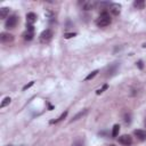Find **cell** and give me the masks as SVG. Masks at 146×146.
I'll use <instances>...</instances> for the list:
<instances>
[{
	"mask_svg": "<svg viewBox=\"0 0 146 146\" xmlns=\"http://www.w3.org/2000/svg\"><path fill=\"white\" fill-rule=\"evenodd\" d=\"M111 22H112V19H111L110 14H108L106 10H104V11L99 15V17L96 19V25H97L98 27H105V26L110 25Z\"/></svg>",
	"mask_w": 146,
	"mask_h": 146,
	"instance_id": "obj_1",
	"label": "cell"
},
{
	"mask_svg": "<svg viewBox=\"0 0 146 146\" xmlns=\"http://www.w3.org/2000/svg\"><path fill=\"white\" fill-rule=\"evenodd\" d=\"M54 36V33L50 29H46L44 31H42L40 33V36H39V40L41 43H48Z\"/></svg>",
	"mask_w": 146,
	"mask_h": 146,
	"instance_id": "obj_2",
	"label": "cell"
},
{
	"mask_svg": "<svg viewBox=\"0 0 146 146\" xmlns=\"http://www.w3.org/2000/svg\"><path fill=\"white\" fill-rule=\"evenodd\" d=\"M17 23H18V17H17L16 15H11V16H9V17L6 19V22H5V27H6L7 30L14 29V27L17 25Z\"/></svg>",
	"mask_w": 146,
	"mask_h": 146,
	"instance_id": "obj_3",
	"label": "cell"
},
{
	"mask_svg": "<svg viewBox=\"0 0 146 146\" xmlns=\"http://www.w3.org/2000/svg\"><path fill=\"white\" fill-rule=\"evenodd\" d=\"M97 5H98V2L95 1V0H87V1H82V3H81L83 10H91V9H94Z\"/></svg>",
	"mask_w": 146,
	"mask_h": 146,
	"instance_id": "obj_4",
	"label": "cell"
},
{
	"mask_svg": "<svg viewBox=\"0 0 146 146\" xmlns=\"http://www.w3.org/2000/svg\"><path fill=\"white\" fill-rule=\"evenodd\" d=\"M117 140H119L120 144H122V145H124V146H130V145L132 144V138H131V136H129V135H122V136L119 137Z\"/></svg>",
	"mask_w": 146,
	"mask_h": 146,
	"instance_id": "obj_5",
	"label": "cell"
},
{
	"mask_svg": "<svg viewBox=\"0 0 146 146\" xmlns=\"http://www.w3.org/2000/svg\"><path fill=\"white\" fill-rule=\"evenodd\" d=\"M0 40H1V42H3V43H9V42H13V41H14V35L10 34V33L2 32V33L0 34Z\"/></svg>",
	"mask_w": 146,
	"mask_h": 146,
	"instance_id": "obj_6",
	"label": "cell"
},
{
	"mask_svg": "<svg viewBox=\"0 0 146 146\" xmlns=\"http://www.w3.org/2000/svg\"><path fill=\"white\" fill-rule=\"evenodd\" d=\"M133 135L137 137L138 140L140 141H145L146 140V131L145 130H141V129H137L133 131Z\"/></svg>",
	"mask_w": 146,
	"mask_h": 146,
	"instance_id": "obj_7",
	"label": "cell"
},
{
	"mask_svg": "<svg viewBox=\"0 0 146 146\" xmlns=\"http://www.w3.org/2000/svg\"><path fill=\"white\" fill-rule=\"evenodd\" d=\"M110 11H111L113 15L117 16V15L120 14V11H121V5H120V3H111V6H110Z\"/></svg>",
	"mask_w": 146,
	"mask_h": 146,
	"instance_id": "obj_8",
	"label": "cell"
},
{
	"mask_svg": "<svg viewBox=\"0 0 146 146\" xmlns=\"http://www.w3.org/2000/svg\"><path fill=\"white\" fill-rule=\"evenodd\" d=\"M35 21H36V15H35L34 13H29V14H26V24L33 25Z\"/></svg>",
	"mask_w": 146,
	"mask_h": 146,
	"instance_id": "obj_9",
	"label": "cell"
},
{
	"mask_svg": "<svg viewBox=\"0 0 146 146\" xmlns=\"http://www.w3.org/2000/svg\"><path fill=\"white\" fill-rule=\"evenodd\" d=\"M117 67H119V64H113V65H111V66H108L107 67V76H112V75H114L115 73H116V71H117Z\"/></svg>",
	"mask_w": 146,
	"mask_h": 146,
	"instance_id": "obj_10",
	"label": "cell"
},
{
	"mask_svg": "<svg viewBox=\"0 0 146 146\" xmlns=\"http://www.w3.org/2000/svg\"><path fill=\"white\" fill-rule=\"evenodd\" d=\"M9 11H10V9H9L8 7H2V8H0V18H1V19L8 18V17H9Z\"/></svg>",
	"mask_w": 146,
	"mask_h": 146,
	"instance_id": "obj_11",
	"label": "cell"
},
{
	"mask_svg": "<svg viewBox=\"0 0 146 146\" xmlns=\"http://www.w3.org/2000/svg\"><path fill=\"white\" fill-rule=\"evenodd\" d=\"M33 32L32 31H29V30H26L24 33H23V38H24V40H26V41H31L32 39H33Z\"/></svg>",
	"mask_w": 146,
	"mask_h": 146,
	"instance_id": "obj_12",
	"label": "cell"
},
{
	"mask_svg": "<svg viewBox=\"0 0 146 146\" xmlns=\"http://www.w3.org/2000/svg\"><path fill=\"white\" fill-rule=\"evenodd\" d=\"M133 7L137 9H144L145 8V1L144 0H136L133 2Z\"/></svg>",
	"mask_w": 146,
	"mask_h": 146,
	"instance_id": "obj_13",
	"label": "cell"
},
{
	"mask_svg": "<svg viewBox=\"0 0 146 146\" xmlns=\"http://www.w3.org/2000/svg\"><path fill=\"white\" fill-rule=\"evenodd\" d=\"M87 112H88V110H83V111H81V112H79L76 115H74L73 116V119L71 120V122H73V121H76V120H79L80 117H82V116H84L86 114H87Z\"/></svg>",
	"mask_w": 146,
	"mask_h": 146,
	"instance_id": "obj_14",
	"label": "cell"
},
{
	"mask_svg": "<svg viewBox=\"0 0 146 146\" xmlns=\"http://www.w3.org/2000/svg\"><path fill=\"white\" fill-rule=\"evenodd\" d=\"M119 132H120V125L119 124H114L113 125V128H112V137H116L117 135H119Z\"/></svg>",
	"mask_w": 146,
	"mask_h": 146,
	"instance_id": "obj_15",
	"label": "cell"
},
{
	"mask_svg": "<svg viewBox=\"0 0 146 146\" xmlns=\"http://www.w3.org/2000/svg\"><path fill=\"white\" fill-rule=\"evenodd\" d=\"M67 116V111H65V112H63L60 115H59V117L57 119V120H51L50 121V123H57V122H59V121H62V120H64L65 117Z\"/></svg>",
	"mask_w": 146,
	"mask_h": 146,
	"instance_id": "obj_16",
	"label": "cell"
},
{
	"mask_svg": "<svg viewBox=\"0 0 146 146\" xmlns=\"http://www.w3.org/2000/svg\"><path fill=\"white\" fill-rule=\"evenodd\" d=\"M98 72H99L98 70H95V71H92L91 73H89V74H88V75H87V76L84 78V80H86V81H89V80L94 79V78H95V76L97 75V73H98Z\"/></svg>",
	"mask_w": 146,
	"mask_h": 146,
	"instance_id": "obj_17",
	"label": "cell"
},
{
	"mask_svg": "<svg viewBox=\"0 0 146 146\" xmlns=\"http://www.w3.org/2000/svg\"><path fill=\"white\" fill-rule=\"evenodd\" d=\"M10 100H11V99H10V97H6V98H5V99L1 102V104H0V107H1V108L6 107L7 105H9V104H10Z\"/></svg>",
	"mask_w": 146,
	"mask_h": 146,
	"instance_id": "obj_18",
	"label": "cell"
},
{
	"mask_svg": "<svg viewBox=\"0 0 146 146\" xmlns=\"http://www.w3.org/2000/svg\"><path fill=\"white\" fill-rule=\"evenodd\" d=\"M107 88H108V86H107V84H104V86H103V88H100V89H98V90L96 91V94H97V95H100V94H102L104 90H106Z\"/></svg>",
	"mask_w": 146,
	"mask_h": 146,
	"instance_id": "obj_19",
	"label": "cell"
},
{
	"mask_svg": "<svg viewBox=\"0 0 146 146\" xmlns=\"http://www.w3.org/2000/svg\"><path fill=\"white\" fill-rule=\"evenodd\" d=\"M124 122L128 123V124L131 122V115H130V114H125V115H124Z\"/></svg>",
	"mask_w": 146,
	"mask_h": 146,
	"instance_id": "obj_20",
	"label": "cell"
},
{
	"mask_svg": "<svg viewBox=\"0 0 146 146\" xmlns=\"http://www.w3.org/2000/svg\"><path fill=\"white\" fill-rule=\"evenodd\" d=\"M73 146H83V141L81 139H76L74 143H73Z\"/></svg>",
	"mask_w": 146,
	"mask_h": 146,
	"instance_id": "obj_21",
	"label": "cell"
},
{
	"mask_svg": "<svg viewBox=\"0 0 146 146\" xmlns=\"http://www.w3.org/2000/svg\"><path fill=\"white\" fill-rule=\"evenodd\" d=\"M75 35H76V33H65L64 34V38L65 39H71L73 36H75Z\"/></svg>",
	"mask_w": 146,
	"mask_h": 146,
	"instance_id": "obj_22",
	"label": "cell"
},
{
	"mask_svg": "<svg viewBox=\"0 0 146 146\" xmlns=\"http://www.w3.org/2000/svg\"><path fill=\"white\" fill-rule=\"evenodd\" d=\"M34 84V81H31L30 83H27V84H25L24 87H23V90H26V89H29V88H31L32 86Z\"/></svg>",
	"mask_w": 146,
	"mask_h": 146,
	"instance_id": "obj_23",
	"label": "cell"
},
{
	"mask_svg": "<svg viewBox=\"0 0 146 146\" xmlns=\"http://www.w3.org/2000/svg\"><path fill=\"white\" fill-rule=\"evenodd\" d=\"M136 64H137L138 68H140V70H141V68H144V64H143V60H138Z\"/></svg>",
	"mask_w": 146,
	"mask_h": 146,
	"instance_id": "obj_24",
	"label": "cell"
},
{
	"mask_svg": "<svg viewBox=\"0 0 146 146\" xmlns=\"http://www.w3.org/2000/svg\"><path fill=\"white\" fill-rule=\"evenodd\" d=\"M141 47H143V48H146V42H144V43L141 44Z\"/></svg>",
	"mask_w": 146,
	"mask_h": 146,
	"instance_id": "obj_25",
	"label": "cell"
},
{
	"mask_svg": "<svg viewBox=\"0 0 146 146\" xmlns=\"http://www.w3.org/2000/svg\"><path fill=\"white\" fill-rule=\"evenodd\" d=\"M145 125H146V120H145Z\"/></svg>",
	"mask_w": 146,
	"mask_h": 146,
	"instance_id": "obj_26",
	"label": "cell"
},
{
	"mask_svg": "<svg viewBox=\"0 0 146 146\" xmlns=\"http://www.w3.org/2000/svg\"><path fill=\"white\" fill-rule=\"evenodd\" d=\"M110 146H114V145H110Z\"/></svg>",
	"mask_w": 146,
	"mask_h": 146,
	"instance_id": "obj_27",
	"label": "cell"
},
{
	"mask_svg": "<svg viewBox=\"0 0 146 146\" xmlns=\"http://www.w3.org/2000/svg\"><path fill=\"white\" fill-rule=\"evenodd\" d=\"M8 146H11V145H8Z\"/></svg>",
	"mask_w": 146,
	"mask_h": 146,
	"instance_id": "obj_28",
	"label": "cell"
}]
</instances>
